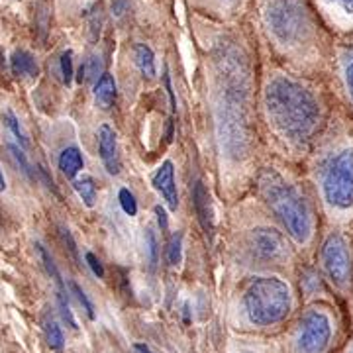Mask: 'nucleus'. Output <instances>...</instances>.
<instances>
[{
  "mask_svg": "<svg viewBox=\"0 0 353 353\" xmlns=\"http://www.w3.org/2000/svg\"><path fill=\"white\" fill-rule=\"evenodd\" d=\"M71 289H73V294L77 296V301H79V303H81V306L85 308V312L88 314V318H94V306H92L90 299L87 296V292L81 289L75 281H71Z\"/></svg>",
  "mask_w": 353,
  "mask_h": 353,
  "instance_id": "nucleus-27",
  "label": "nucleus"
},
{
  "mask_svg": "<svg viewBox=\"0 0 353 353\" xmlns=\"http://www.w3.org/2000/svg\"><path fill=\"white\" fill-rule=\"evenodd\" d=\"M145 241H148V250H150V261H152V267L157 261V240H155V234H153L152 228H148L145 232Z\"/></svg>",
  "mask_w": 353,
  "mask_h": 353,
  "instance_id": "nucleus-29",
  "label": "nucleus"
},
{
  "mask_svg": "<svg viewBox=\"0 0 353 353\" xmlns=\"http://www.w3.org/2000/svg\"><path fill=\"white\" fill-rule=\"evenodd\" d=\"M116 101V81L110 73H102L94 85V102L102 110H110Z\"/></svg>",
  "mask_w": 353,
  "mask_h": 353,
  "instance_id": "nucleus-15",
  "label": "nucleus"
},
{
  "mask_svg": "<svg viewBox=\"0 0 353 353\" xmlns=\"http://www.w3.org/2000/svg\"><path fill=\"white\" fill-rule=\"evenodd\" d=\"M6 189V181H4V175H2V171H0V192Z\"/></svg>",
  "mask_w": 353,
  "mask_h": 353,
  "instance_id": "nucleus-36",
  "label": "nucleus"
},
{
  "mask_svg": "<svg viewBox=\"0 0 353 353\" xmlns=\"http://www.w3.org/2000/svg\"><path fill=\"white\" fill-rule=\"evenodd\" d=\"M257 190L269 210L283 224L290 241L299 248L310 245L316 234V216L301 187L275 167H267L257 176Z\"/></svg>",
  "mask_w": 353,
  "mask_h": 353,
  "instance_id": "nucleus-2",
  "label": "nucleus"
},
{
  "mask_svg": "<svg viewBox=\"0 0 353 353\" xmlns=\"http://www.w3.org/2000/svg\"><path fill=\"white\" fill-rule=\"evenodd\" d=\"M83 165H85V161H83V153H81L79 148H65L61 155H59V169L69 179L79 175Z\"/></svg>",
  "mask_w": 353,
  "mask_h": 353,
  "instance_id": "nucleus-17",
  "label": "nucleus"
},
{
  "mask_svg": "<svg viewBox=\"0 0 353 353\" xmlns=\"http://www.w3.org/2000/svg\"><path fill=\"white\" fill-rule=\"evenodd\" d=\"M8 152H10V155H12L14 159H16V163L20 165V169L24 171L26 175L28 176H34V173H32V167H30V163H28V159H26V153L24 150L20 148V145H8Z\"/></svg>",
  "mask_w": 353,
  "mask_h": 353,
  "instance_id": "nucleus-28",
  "label": "nucleus"
},
{
  "mask_svg": "<svg viewBox=\"0 0 353 353\" xmlns=\"http://www.w3.org/2000/svg\"><path fill=\"white\" fill-rule=\"evenodd\" d=\"M43 332H46V341H48L51 350H61L63 347V332H61V326L53 318L46 320Z\"/></svg>",
  "mask_w": 353,
  "mask_h": 353,
  "instance_id": "nucleus-21",
  "label": "nucleus"
},
{
  "mask_svg": "<svg viewBox=\"0 0 353 353\" xmlns=\"http://www.w3.org/2000/svg\"><path fill=\"white\" fill-rule=\"evenodd\" d=\"M102 73V61L101 57L97 55H90L88 59H85V63L81 65L79 69V83H88V81H99V75Z\"/></svg>",
  "mask_w": 353,
  "mask_h": 353,
  "instance_id": "nucleus-19",
  "label": "nucleus"
},
{
  "mask_svg": "<svg viewBox=\"0 0 353 353\" xmlns=\"http://www.w3.org/2000/svg\"><path fill=\"white\" fill-rule=\"evenodd\" d=\"M38 248L39 257H41V261H43V267H46V271H48V275L53 279V283H55V287H57V301H59V308H61V316H63V320L71 326V328H77V322H75V316L71 312V306L67 303V289H65V283L63 277H61V273H59V269H57V265L55 261L51 259V255L48 253V250L43 248V245H36Z\"/></svg>",
  "mask_w": 353,
  "mask_h": 353,
  "instance_id": "nucleus-9",
  "label": "nucleus"
},
{
  "mask_svg": "<svg viewBox=\"0 0 353 353\" xmlns=\"http://www.w3.org/2000/svg\"><path fill=\"white\" fill-rule=\"evenodd\" d=\"M316 189L320 201L334 218L353 214V138L332 139L316 155Z\"/></svg>",
  "mask_w": 353,
  "mask_h": 353,
  "instance_id": "nucleus-4",
  "label": "nucleus"
},
{
  "mask_svg": "<svg viewBox=\"0 0 353 353\" xmlns=\"http://www.w3.org/2000/svg\"><path fill=\"white\" fill-rule=\"evenodd\" d=\"M245 314L255 326H275L292 310L290 287L279 277H257L243 294Z\"/></svg>",
  "mask_w": 353,
  "mask_h": 353,
  "instance_id": "nucleus-5",
  "label": "nucleus"
},
{
  "mask_svg": "<svg viewBox=\"0 0 353 353\" xmlns=\"http://www.w3.org/2000/svg\"><path fill=\"white\" fill-rule=\"evenodd\" d=\"M155 216H157V224L161 230H167L169 226V220H167V212H165L161 206H155Z\"/></svg>",
  "mask_w": 353,
  "mask_h": 353,
  "instance_id": "nucleus-32",
  "label": "nucleus"
},
{
  "mask_svg": "<svg viewBox=\"0 0 353 353\" xmlns=\"http://www.w3.org/2000/svg\"><path fill=\"white\" fill-rule=\"evenodd\" d=\"M118 201H120V206H122V210H124L128 216L138 214V202H136V196H134L130 190H120V192H118Z\"/></svg>",
  "mask_w": 353,
  "mask_h": 353,
  "instance_id": "nucleus-25",
  "label": "nucleus"
},
{
  "mask_svg": "<svg viewBox=\"0 0 353 353\" xmlns=\"http://www.w3.org/2000/svg\"><path fill=\"white\" fill-rule=\"evenodd\" d=\"M59 67H61V79H63V83L65 85H71L73 75H75V71H73V53L71 51H65L63 55H61Z\"/></svg>",
  "mask_w": 353,
  "mask_h": 353,
  "instance_id": "nucleus-26",
  "label": "nucleus"
},
{
  "mask_svg": "<svg viewBox=\"0 0 353 353\" xmlns=\"http://www.w3.org/2000/svg\"><path fill=\"white\" fill-rule=\"evenodd\" d=\"M338 77L345 99L353 108V43L343 46L338 53Z\"/></svg>",
  "mask_w": 353,
  "mask_h": 353,
  "instance_id": "nucleus-14",
  "label": "nucleus"
},
{
  "mask_svg": "<svg viewBox=\"0 0 353 353\" xmlns=\"http://www.w3.org/2000/svg\"><path fill=\"white\" fill-rule=\"evenodd\" d=\"M165 87H167V94H169V99H171V106H173V110H175V94H173V88H171V79H169V75H165Z\"/></svg>",
  "mask_w": 353,
  "mask_h": 353,
  "instance_id": "nucleus-34",
  "label": "nucleus"
},
{
  "mask_svg": "<svg viewBox=\"0 0 353 353\" xmlns=\"http://www.w3.org/2000/svg\"><path fill=\"white\" fill-rule=\"evenodd\" d=\"M252 248L257 257L267 261H281L289 255L287 236L275 228H255L252 232Z\"/></svg>",
  "mask_w": 353,
  "mask_h": 353,
  "instance_id": "nucleus-8",
  "label": "nucleus"
},
{
  "mask_svg": "<svg viewBox=\"0 0 353 353\" xmlns=\"http://www.w3.org/2000/svg\"><path fill=\"white\" fill-rule=\"evenodd\" d=\"M87 265L90 267V269H92V273H94L97 277L99 279L104 277V267H102L101 259H99L94 253H90V252L87 253Z\"/></svg>",
  "mask_w": 353,
  "mask_h": 353,
  "instance_id": "nucleus-30",
  "label": "nucleus"
},
{
  "mask_svg": "<svg viewBox=\"0 0 353 353\" xmlns=\"http://www.w3.org/2000/svg\"><path fill=\"white\" fill-rule=\"evenodd\" d=\"M61 238H63V243L69 248V252L73 255V259H79V252H77V245L75 241H73V236L69 234V230L67 228H61Z\"/></svg>",
  "mask_w": 353,
  "mask_h": 353,
  "instance_id": "nucleus-31",
  "label": "nucleus"
},
{
  "mask_svg": "<svg viewBox=\"0 0 353 353\" xmlns=\"http://www.w3.org/2000/svg\"><path fill=\"white\" fill-rule=\"evenodd\" d=\"M301 287L306 292V296H312L318 290H322V277L318 275V271H314V269H306L303 273Z\"/></svg>",
  "mask_w": 353,
  "mask_h": 353,
  "instance_id": "nucleus-22",
  "label": "nucleus"
},
{
  "mask_svg": "<svg viewBox=\"0 0 353 353\" xmlns=\"http://www.w3.org/2000/svg\"><path fill=\"white\" fill-rule=\"evenodd\" d=\"M134 350H136L138 353H152V350H150L148 345H143V343H136V345H134Z\"/></svg>",
  "mask_w": 353,
  "mask_h": 353,
  "instance_id": "nucleus-35",
  "label": "nucleus"
},
{
  "mask_svg": "<svg viewBox=\"0 0 353 353\" xmlns=\"http://www.w3.org/2000/svg\"><path fill=\"white\" fill-rule=\"evenodd\" d=\"M134 59H136V65L141 71V75L148 77V79L155 77V55L145 43H136L134 46Z\"/></svg>",
  "mask_w": 353,
  "mask_h": 353,
  "instance_id": "nucleus-18",
  "label": "nucleus"
},
{
  "mask_svg": "<svg viewBox=\"0 0 353 353\" xmlns=\"http://www.w3.org/2000/svg\"><path fill=\"white\" fill-rule=\"evenodd\" d=\"M263 20L283 50L312 61L320 53L322 30L308 0H265Z\"/></svg>",
  "mask_w": 353,
  "mask_h": 353,
  "instance_id": "nucleus-3",
  "label": "nucleus"
},
{
  "mask_svg": "<svg viewBox=\"0 0 353 353\" xmlns=\"http://www.w3.org/2000/svg\"><path fill=\"white\" fill-rule=\"evenodd\" d=\"M347 353H353V345H352V347H350V350H347Z\"/></svg>",
  "mask_w": 353,
  "mask_h": 353,
  "instance_id": "nucleus-37",
  "label": "nucleus"
},
{
  "mask_svg": "<svg viewBox=\"0 0 353 353\" xmlns=\"http://www.w3.org/2000/svg\"><path fill=\"white\" fill-rule=\"evenodd\" d=\"M126 8H128L126 0H114L112 2V12L116 14V16H122V14L126 12Z\"/></svg>",
  "mask_w": 353,
  "mask_h": 353,
  "instance_id": "nucleus-33",
  "label": "nucleus"
},
{
  "mask_svg": "<svg viewBox=\"0 0 353 353\" xmlns=\"http://www.w3.org/2000/svg\"><path fill=\"white\" fill-rule=\"evenodd\" d=\"M10 67H12V73L18 77H28V79H34L38 77L39 69L34 55L26 50H16L10 57Z\"/></svg>",
  "mask_w": 353,
  "mask_h": 353,
  "instance_id": "nucleus-16",
  "label": "nucleus"
},
{
  "mask_svg": "<svg viewBox=\"0 0 353 353\" xmlns=\"http://www.w3.org/2000/svg\"><path fill=\"white\" fill-rule=\"evenodd\" d=\"M181 252H183V236L175 234V236H171V240L167 243V263H181Z\"/></svg>",
  "mask_w": 353,
  "mask_h": 353,
  "instance_id": "nucleus-23",
  "label": "nucleus"
},
{
  "mask_svg": "<svg viewBox=\"0 0 353 353\" xmlns=\"http://www.w3.org/2000/svg\"><path fill=\"white\" fill-rule=\"evenodd\" d=\"M334 340V318L326 308L312 306L292 332V353H326Z\"/></svg>",
  "mask_w": 353,
  "mask_h": 353,
  "instance_id": "nucleus-6",
  "label": "nucleus"
},
{
  "mask_svg": "<svg viewBox=\"0 0 353 353\" xmlns=\"http://www.w3.org/2000/svg\"><path fill=\"white\" fill-rule=\"evenodd\" d=\"M99 153H101L106 171L110 175H118L122 169L120 153H118V139H116V132L108 124H102L99 130Z\"/></svg>",
  "mask_w": 353,
  "mask_h": 353,
  "instance_id": "nucleus-10",
  "label": "nucleus"
},
{
  "mask_svg": "<svg viewBox=\"0 0 353 353\" xmlns=\"http://www.w3.org/2000/svg\"><path fill=\"white\" fill-rule=\"evenodd\" d=\"M265 110L279 138L296 153L310 152L326 128L320 90L296 77H271L265 87Z\"/></svg>",
  "mask_w": 353,
  "mask_h": 353,
  "instance_id": "nucleus-1",
  "label": "nucleus"
},
{
  "mask_svg": "<svg viewBox=\"0 0 353 353\" xmlns=\"http://www.w3.org/2000/svg\"><path fill=\"white\" fill-rule=\"evenodd\" d=\"M73 187H75L77 194L83 199V202L87 206H94V201H97V185H94V181L90 176L79 179V181H75Z\"/></svg>",
  "mask_w": 353,
  "mask_h": 353,
  "instance_id": "nucleus-20",
  "label": "nucleus"
},
{
  "mask_svg": "<svg viewBox=\"0 0 353 353\" xmlns=\"http://www.w3.org/2000/svg\"><path fill=\"white\" fill-rule=\"evenodd\" d=\"M318 6L332 24L353 30V0H318Z\"/></svg>",
  "mask_w": 353,
  "mask_h": 353,
  "instance_id": "nucleus-12",
  "label": "nucleus"
},
{
  "mask_svg": "<svg viewBox=\"0 0 353 353\" xmlns=\"http://www.w3.org/2000/svg\"><path fill=\"white\" fill-rule=\"evenodd\" d=\"M153 187L159 190V194L163 196L167 206L171 210H176V206H179V194H176L175 169H173L171 161L161 163V167L155 171V175H153Z\"/></svg>",
  "mask_w": 353,
  "mask_h": 353,
  "instance_id": "nucleus-11",
  "label": "nucleus"
},
{
  "mask_svg": "<svg viewBox=\"0 0 353 353\" xmlns=\"http://www.w3.org/2000/svg\"><path fill=\"white\" fill-rule=\"evenodd\" d=\"M4 122H6L8 130L16 136V139L20 141V145H22V148H28V138H26L24 130H22V126H20V122H18V118H16V114H14L12 110H6V114H4Z\"/></svg>",
  "mask_w": 353,
  "mask_h": 353,
  "instance_id": "nucleus-24",
  "label": "nucleus"
},
{
  "mask_svg": "<svg viewBox=\"0 0 353 353\" xmlns=\"http://www.w3.org/2000/svg\"><path fill=\"white\" fill-rule=\"evenodd\" d=\"M192 204H194V212L199 216V222H201L202 230L206 234H212L214 232V216H212V204H210V194L206 187L202 183L194 185L192 190Z\"/></svg>",
  "mask_w": 353,
  "mask_h": 353,
  "instance_id": "nucleus-13",
  "label": "nucleus"
},
{
  "mask_svg": "<svg viewBox=\"0 0 353 353\" xmlns=\"http://www.w3.org/2000/svg\"><path fill=\"white\" fill-rule=\"evenodd\" d=\"M320 267L324 277L338 290H345L353 279L352 243L341 230H332L320 245Z\"/></svg>",
  "mask_w": 353,
  "mask_h": 353,
  "instance_id": "nucleus-7",
  "label": "nucleus"
}]
</instances>
